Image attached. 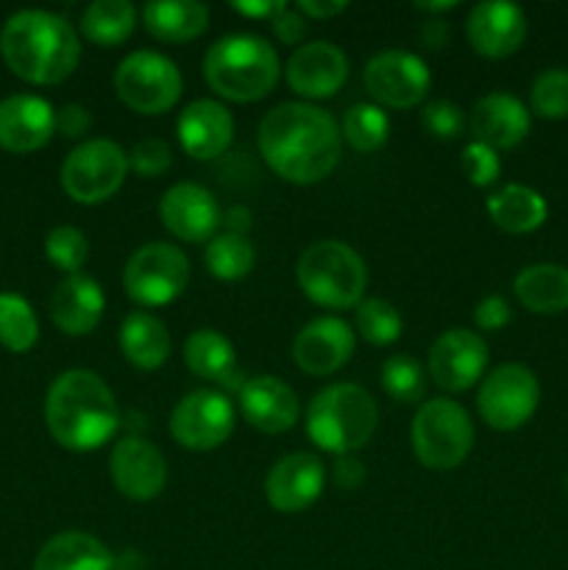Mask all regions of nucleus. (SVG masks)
<instances>
[{
	"label": "nucleus",
	"mask_w": 568,
	"mask_h": 570,
	"mask_svg": "<svg viewBox=\"0 0 568 570\" xmlns=\"http://www.w3.org/2000/svg\"><path fill=\"white\" fill-rule=\"evenodd\" d=\"M256 145L278 178L310 187L334 173L343 150V134L326 109L290 100L262 117Z\"/></svg>",
	"instance_id": "1"
},
{
	"label": "nucleus",
	"mask_w": 568,
	"mask_h": 570,
	"mask_svg": "<svg viewBox=\"0 0 568 570\" xmlns=\"http://www.w3.org/2000/svg\"><path fill=\"white\" fill-rule=\"evenodd\" d=\"M45 423L61 449L98 451L115 438L120 426L115 393L92 371L72 367L53 379L45 399Z\"/></svg>",
	"instance_id": "2"
},
{
	"label": "nucleus",
	"mask_w": 568,
	"mask_h": 570,
	"mask_svg": "<svg viewBox=\"0 0 568 570\" xmlns=\"http://www.w3.org/2000/svg\"><path fill=\"white\" fill-rule=\"evenodd\" d=\"M0 53L14 76L28 83L65 81L81 59V39L65 17L42 9H22L0 31Z\"/></svg>",
	"instance_id": "3"
},
{
	"label": "nucleus",
	"mask_w": 568,
	"mask_h": 570,
	"mask_svg": "<svg viewBox=\"0 0 568 570\" xmlns=\"http://www.w3.org/2000/svg\"><path fill=\"white\" fill-rule=\"evenodd\" d=\"M204 78L221 98L254 104L276 89L282 61L267 39L256 33H226L206 50Z\"/></svg>",
	"instance_id": "4"
},
{
	"label": "nucleus",
	"mask_w": 568,
	"mask_h": 570,
	"mask_svg": "<svg viewBox=\"0 0 568 570\" xmlns=\"http://www.w3.org/2000/svg\"><path fill=\"white\" fill-rule=\"evenodd\" d=\"M379 410L360 384H329L306 410V434L312 443L329 454L349 456L365 449L368 440L376 432Z\"/></svg>",
	"instance_id": "5"
},
{
	"label": "nucleus",
	"mask_w": 568,
	"mask_h": 570,
	"mask_svg": "<svg viewBox=\"0 0 568 570\" xmlns=\"http://www.w3.org/2000/svg\"><path fill=\"white\" fill-rule=\"evenodd\" d=\"M298 287L312 304L323 309H351L362 304L368 287V267L351 245L321 239L301 254Z\"/></svg>",
	"instance_id": "6"
},
{
	"label": "nucleus",
	"mask_w": 568,
	"mask_h": 570,
	"mask_svg": "<svg viewBox=\"0 0 568 570\" xmlns=\"http://www.w3.org/2000/svg\"><path fill=\"white\" fill-rule=\"evenodd\" d=\"M410 440L423 468L454 471L473 449L471 415L451 399L423 401L412 417Z\"/></svg>",
	"instance_id": "7"
},
{
	"label": "nucleus",
	"mask_w": 568,
	"mask_h": 570,
	"mask_svg": "<svg viewBox=\"0 0 568 570\" xmlns=\"http://www.w3.org/2000/svg\"><path fill=\"white\" fill-rule=\"evenodd\" d=\"M128 176V154L111 139H84L61 165V187L76 204L109 200Z\"/></svg>",
	"instance_id": "8"
},
{
	"label": "nucleus",
	"mask_w": 568,
	"mask_h": 570,
	"mask_svg": "<svg viewBox=\"0 0 568 570\" xmlns=\"http://www.w3.org/2000/svg\"><path fill=\"white\" fill-rule=\"evenodd\" d=\"M176 61L156 50H134L115 72V92L137 115H165L182 98Z\"/></svg>",
	"instance_id": "9"
},
{
	"label": "nucleus",
	"mask_w": 568,
	"mask_h": 570,
	"mask_svg": "<svg viewBox=\"0 0 568 570\" xmlns=\"http://www.w3.org/2000/svg\"><path fill=\"white\" fill-rule=\"evenodd\" d=\"M189 282V259L178 245L148 243L128 256L123 289L139 306L173 304Z\"/></svg>",
	"instance_id": "10"
},
{
	"label": "nucleus",
	"mask_w": 568,
	"mask_h": 570,
	"mask_svg": "<svg viewBox=\"0 0 568 570\" xmlns=\"http://www.w3.org/2000/svg\"><path fill=\"white\" fill-rule=\"evenodd\" d=\"M538 401V379L527 365H516V362H507V365H499L493 373H488L477 395L479 415L496 432L521 429L535 415Z\"/></svg>",
	"instance_id": "11"
},
{
	"label": "nucleus",
	"mask_w": 568,
	"mask_h": 570,
	"mask_svg": "<svg viewBox=\"0 0 568 570\" xmlns=\"http://www.w3.org/2000/svg\"><path fill=\"white\" fill-rule=\"evenodd\" d=\"M237 410L232 399L217 390H193L170 415V434L187 451H215L232 438Z\"/></svg>",
	"instance_id": "12"
},
{
	"label": "nucleus",
	"mask_w": 568,
	"mask_h": 570,
	"mask_svg": "<svg viewBox=\"0 0 568 570\" xmlns=\"http://www.w3.org/2000/svg\"><path fill=\"white\" fill-rule=\"evenodd\" d=\"M362 81L376 106L412 109L427 98L432 87V72L427 61L410 50H382L365 65Z\"/></svg>",
	"instance_id": "13"
},
{
	"label": "nucleus",
	"mask_w": 568,
	"mask_h": 570,
	"mask_svg": "<svg viewBox=\"0 0 568 570\" xmlns=\"http://www.w3.org/2000/svg\"><path fill=\"white\" fill-rule=\"evenodd\" d=\"M488 365V343L477 332L451 328L440 334L429 351V376L445 393H466L482 379Z\"/></svg>",
	"instance_id": "14"
},
{
	"label": "nucleus",
	"mask_w": 568,
	"mask_h": 570,
	"mask_svg": "<svg viewBox=\"0 0 568 570\" xmlns=\"http://www.w3.org/2000/svg\"><path fill=\"white\" fill-rule=\"evenodd\" d=\"M159 217L167 232L182 243H209L223 226L215 195L193 181L173 184L159 200Z\"/></svg>",
	"instance_id": "15"
},
{
	"label": "nucleus",
	"mask_w": 568,
	"mask_h": 570,
	"mask_svg": "<svg viewBox=\"0 0 568 570\" xmlns=\"http://www.w3.org/2000/svg\"><path fill=\"white\" fill-rule=\"evenodd\" d=\"M323 488H326V465L306 451L282 456L265 479L267 504L284 515L310 510L321 499Z\"/></svg>",
	"instance_id": "16"
},
{
	"label": "nucleus",
	"mask_w": 568,
	"mask_h": 570,
	"mask_svg": "<svg viewBox=\"0 0 568 570\" xmlns=\"http://www.w3.org/2000/svg\"><path fill=\"white\" fill-rule=\"evenodd\" d=\"M349 78V59L337 45L326 39L298 45L287 59V83L306 100L332 98Z\"/></svg>",
	"instance_id": "17"
},
{
	"label": "nucleus",
	"mask_w": 568,
	"mask_h": 570,
	"mask_svg": "<svg viewBox=\"0 0 568 570\" xmlns=\"http://www.w3.org/2000/svg\"><path fill=\"white\" fill-rule=\"evenodd\" d=\"M111 482L131 501H154L167 484V462L154 443L143 438H123L111 449Z\"/></svg>",
	"instance_id": "18"
},
{
	"label": "nucleus",
	"mask_w": 568,
	"mask_h": 570,
	"mask_svg": "<svg viewBox=\"0 0 568 570\" xmlns=\"http://www.w3.org/2000/svg\"><path fill=\"white\" fill-rule=\"evenodd\" d=\"M354 332L340 317H315L306 323L293 343V360L310 376H332L354 354Z\"/></svg>",
	"instance_id": "19"
},
{
	"label": "nucleus",
	"mask_w": 568,
	"mask_h": 570,
	"mask_svg": "<svg viewBox=\"0 0 568 570\" xmlns=\"http://www.w3.org/2000/svg\"><path fill=\"white\" fill-rule=\"evenodd\" d=\"M466 33L471 48L488 59H505L512 56L527 39V14L521 6L507 0H488L473 6L468 14Z\"/></svg>",
	"instance_id": "20"
},
{
	"label": "nucleus",
	"mask_w": 568,
	"mask_h": 570,
	"mask_svg": "<svg viewBox=\"0 0 568 570\" xmlns=\"http://www.w3.org/2000/svg\"><path fill=\"white\" fill-rule=\"evenodd\" d=\"M56 134V109L39 95H9L0 100V148L33 154Z\"/></svg>",
	"instance_id": "21"
},
{
	"label": "nucleus",
	"mask_w": 568,
	"mask_h": 570,
	"mask_svg": "<svg viewBox=\"0 0 568 570\" xmlns=\"http://www.w3.org/2000/svg\"><path fill=\"white\" fill-rule=\"evenodd\" d=\"M239 412L256 432L282 434L298 423L301 404L295 390L282 379L254 376L239 387Z\"/></svg>",
	"instance_id": "22"
},
{
	"label": "nucleus",
	"mask_w": 568,
	"mask_h": 570,
	"mask_svg": "<svg viewBox=\"0 0 568 570\" xmlns=\"http://www.w3.org/2000/svg\"><path fill=\"white\" fill-rule=\"evenodd\" d=\"M468 126H471L473 142H482L493 150H507L527 139L532 117L516 95L490 92L473 104Z\"/></svg>",
	"instance_id": "23"
},
{
	"label": "nucleus",
	"mask_w": 568,
	"mask_h": 570,
	"mask_svg": "<svg viewBox=\"0 0 568 570\" xmlns=\"http://www.w3.org/2000/svg\"><path fill=\"white\" fill-rule=\"evenodd\" d=\"M178 142L184 154L198 161L217 159L234 139V117L223 104L209 98L193 100L178 115Z\"/></svg>",
	"instance_id": "24"
},
{
	"label": "nucleus",
	"mask_w": 568,
	"mask_h": 570,
	"mask_svg": "<svg viewBox=\"0 0 568 570\" xmlns=\"http://www.w3.org/2000/svg\"><path fill=\"white\" fill-rule=\"evenodd\" d=\"M104 289L95 278L84 276V273L67 276L50 298V317L70 337H84V334L95 332L100 317H104Z\"/></svg>",
	"instance_id": "25"
},
{
	"label": "nucleus",
	"mask_w": 568,
	"mask_h": 570,
	"mask_svg": "<svg viewBox=\"0 0 568 570\" xmlns=\"http://www.w3.org/2000/svg\"><path fill=\"white\" fill-rule=\"evenodd\" d=\"M143 26L159 42H193L209 28V9L198 0H150L143 6Z\"/></svg>",
	"instance_id": "26"
},
{
	"label": "nucleus",
	"mask_w": 568,
	"mask_h": 570,
	"mask_svg": "<svg viewBox=\"0 0 568 570\" xmlns=\"http://www.w3.org/2000/svg\"><path fill=\"white\" fill-rule=\"evenodd\" d=\"M115 557L95 534L61 532L39 549L33 570H111Z\"/></svg>",
	"instance_id": "27"
},
{
	"label": "nucleus",
	"mask_w": 568,
	"mask_h": 570,
	"mask_svg": "<svg viewBox=\"0 0 568 570\" xmlns=\"http://www.w3.org/2000/svg\"><path fill=\"white\" fill-rule=\"evenodd\" d=\"M170 334L167 326L150 312H131L120 323L123 356L139 371H156L170 356Z\"/></svg>",
	"instance_id": "28"
},
{
	"label": "nucleus",
	"mask_w": 568,
	"mask_h": 570,
	"mask_svg": "<svg viewBox=\"0 0 568 570\" xmlns=\"http://www.w3.org/2000/svg\"><path fill=\"white\" fill-rule=\"evenodd\" d=\"M516 298L535 315H560L568 309V267L529 265L516 276Z\"/></svg>",
	"instance_id": "29"
},
{
	"label": "nucleus",
	"mask_w": 568,
	"mask_h": 570,
	"mask_svg": "<svg viewBox=\"0 0 568 570\" xmlns=\"http://www.w3.org/2000/svg\"><path fill=\"white\" fill-rule=\"evenodd\" d=\"M488 215L501 232L529 234L540 228L549 217V206L540 193L523 184H507L488 198Z\"/></svg>",
	"instance_id": "30"
},
{
	"label": "nucleus",
	"mask_w": 568,
	"mask_h": 570,
	"mask_svg": "<svg viewBox=\"0 0 568 570\" xmlns=\"http://www.w3.org/2000/svg\"><path fill=\"white\" fill-rule=\"evenodd\" d=\"M184 362L189 371L206 382H228L234 376V345L228 343L226 334L217 328H198L184 343Z\"/></svg>",
	"instance_id": "31"
},
{
	"label": "nucleus",
	"mask_w": 568,
	"mask_h": 570,
	"mask_svg": "<svg viewBox=\"0 0 568 570\" xmlns=\"http://www.w3.org/2000/svg\"><path fill=\"white\" fill-rule=\"evenodd\" d=\"M137 26V11L128 0H95L81 17V33L100 48H117Z\"/></svg>",
	"instance_id": "32"
},
{
	"label": "nucleus",
	"mask_w": 568,
	"mask_h": 570,
	"mask_svg": "<svg viewBox=\"0 0 568 570\" xmlns=\"http://www.w3.org/2000/svg\"><path fill=\"white\" fill-rule=\"evenodd\" d=\"M204 262L209 276L221 278V282H237V278H245L251 273L256 262V250L248 237L226 232L206 243Z\"/></svg>",
	"instance_id": "33"
},
{
	"label": "nucleus",
	"mask_w": 568,
	"mask_h": 570,
	"mask_svg": "<svg viewBox=\"0 0 568 570\" xmlns=\"http://www.w3.org/2000/svg\"><path fill=\"white\" fill-rule=\"evenodd\" d=\"M345 142L360 154H373L382 148L390 137V117L382 106L376 104H354L343 117L340 128Z\"/></svg>",
	"instance_id": "34"
},
{
	"label": "nucleus",
	"mask_w": 568,
	"mask_h": 570,
	"mask_svg": "<svg viewBox=\"0 0 568 570\" xmlns=\"http://www.w3.org/2000/svg\"><path fill=\"white\" fill-rule=\"evenodd\" d=\"M39 340V321L31 304L17 293H0V345L14 354L31 351Z\"/></svg>",
	"instance_id": "35"
},
{
	"label": "nucleus",
	"mask_w": 568,
	"mask_h": 570,
	"mask_svg": "<svg viewBox=\"0 0 568 570\" xmlns=\"http://www.w3.org/2000/svg\"><path fill=\"white\" fill-rule=\"evenodd\" d=\"M382 387L399 404H418L427 395V371L410 354H395L382 365Z\"/></svg>",
	"instance_id": "36"
},
{
	"label": "nucleus",
	"mask_w": 568,
	"mask_h": 570,
	"mask_svg": "<svg viewBox=\"0 0 568 570\" xmlns=\"http://www.w3.org/2000/svg\"><path fill=\"white\" fill-rule=\"evenodd\" d=\"M399 309L382 298H365L356 306V332L371 345H393L401 337Z\"/></svg>",
	"instance_id": "37"
},
{
	"label": "nucleus",
	"mask_w": 568,
	"mask_h": 570,
	"mask_svg": "<svg viewBox=\"0 0 568 570\" xmlns=\"http://www.w3.org/2000/svg\"><path fill=\"white\" fill-rule=\"evenodd\" d=\"M532 111L543 120H566L568 117V70L555 67L535 78L532 92Z\"/></svg>",
	"instance_id": "38"
},
{
	"label": "nucleus",
	"mask_w": 568,
	"mask_h": 570,
	"mask_svg": "<svg viewBox=\"0 0 568 570\" xmlns=\"http://www.w3.org/2000/svg\"><path fill=\"white\" fill-rule=\"evenodd\" d=\"M45 254L59 271L76 276L89 259V243L76 226H56L45 239Z\"/></svg>",
	"instance_id": "39"
},
{
	"label": "nucleus",
	"mask_w": 568,
	"mask_h": 570,
	"mask_svg": "<svg viewBox=\"0 0 568 570\" xmlns=\"http://www.w3.org/2000/svg\"><path fill=\"white\" fill-rule=\"evenodd\" d=\"M170 165H173V150L170 145L159 137L139 139V142L134 145L131 156H128V167L143 178L165 176V173L170 170Z\"/></svg>",
	"instance_id": "40"
},
{
	"label": "nucleus",
	"mask_w": 568,
	"mask_h": 570,
	"mask_svg": "<svg viewBox=\"0 0 568 570\" xmlns=\"http://www.w3.org/2000/svg\"><path fill=\"white\" fill-rule=\"evenodd\" d=\"M462 170L473 187H490L501 173L499 150L488 148L482 142H468L462 150Z\"/></svg>",
	"instance_id": "41"
},
{
	"label": "nucleus",
	"mask_w": 568,
	"mask_h": 570,
	"mask_svg": "<svg viewBox=\"0 0 568 570\" xmlns=\"http://www.w3.org/2000/svg\"><path fill=\"white\" fill-rule=\"evenodd\" d=\"M421 122L434 139H454L466 126V117H462L460 106L451 104V100H432V104L423 106Z\"/></svg>",
	"instance_id": "42"
},
{
	"label": "nucleus",
	"mask_w": 568,
	"mask_h": 570,
	"mask_svg": "<svg viewBox=\"0 0 568 570\" xmlns=\"http://www.w3.org/2000/svg\"><path fill=\"white\" fill-rule=\"evenodd\" d=\"M510 304H507L501 295H488V298L479 301L477 309H473V321H477V326L482 328V332H499V328H505L507 323H510Z\"/></svg>",
	"instance_id": "43"
},
{
	"label": "nucleus",
	"mask_w": 568,
	"mask_h": 570,
	"mask_svg": "<svg viewBox=\"0 0 568 570\" xmlns=\"http://www.w3.org/2000/svg\"><path fill=\"white\" fill-rule=\"evenodd\" d=\"M271 26H273V33H276L278 42L301 45V39H304V33H306V17L301 14L295 6L284 3L282 9L276 11V17L271 20Z\"/></svg>",
	"instance_id": "44"
},
{
	"label": "nucleus",
	"mask_w": 568,
	"mask_h": 570,
	"mask_svg": "<svg viewBox=\"0 0 568 570\" xmlns=\"http://www.w3.org/2000/svg\"><path fill=\"white\" fill-rule=\"evenodd\" d=\"M92 128V115L89 109L78 104L61 106V111H56V131L67 139H84Z\"/></svg>",
	"instance_id": "45"
},
{
	"label": "nucleus",
	"mask_w": 568,
	"mask_h": 570,
	"mask_svg": "<svg viewBox=\"0 0 568 570\" xmlns=\"http://www.w3.org/2000/svg\"><path fill=\"white\" fill-rule=\"evenodd\" d=\"M332 476H334V482H337V488L356 490L362 482H365V465H362V462L351 454L337 456Z\"/></svg>",
	"instance_id": "46"
},
{
	"label": "nucleus",
	"mask_w": 568,
	"mask_h": 570,
	"mask_svg": "<svg viewBox=\"0 0 568 570\" xmlns=\"http://www.w3.org/2000/svg\"><path fill=\"white\" fill-rule=\"evenodd\" d=\"M418 37H421L423 48L440 50V48H445V45H449L451 28H449V22L440 20V17H432V20L423 22L421 31H418Z\"/></svg>",
	"instance_id": "47"
},
{
	"label": "nucleus",
	"mask_w": 568,
	"mask_h": 570,
	"mask_svg": "<svg viewBox=\"0 0 568 570\" xmlns=\"http://www.w3.org/2000/svg\"><path fill=\"white\" fill-rule=\"evenodd\" d=\"M295 9L306 20H329V17H337L340 11H345V3H340V0H298Z\"/></svg>",
	"instance_id": "48"
},
{
	"label": "nucleus",
	"mask_w": 568,
	"mask_h": 570,
	"mask_svg": "<svg viewBox=\"0 0 568 570\" xmlns=\"http://www.w3.org/2000/svg\"><path fill=\"white\" fill-rule=\"evenodd\" d=\"M284 6V0H278V3H267V0H256V3H243V0H239V3H232V9L234 11H239V14H245V17H259V20H273V17H276V11L282 9Z\"/></svg>",
	"instance_id": "49"
},
{
	"label": "nucleus",
	"mask_w": 568,
	"mask_h": 570,
	"mask_svg": "<svg viewBox=\"0 0 568 570\" xmlns=\"http://www.w3.org/2000/svg\"><path fill=\"white\" fill-rule=\"evenodd\" d=\"M223 226H228V232L232 234H243V237H248V228H251L248 209H245V206H234V209L223 217Z\"/></svg>",
	"instance_id": "50"
},
{
	"label": "nucleus",
	"mask_w": 568,
	"mask_h": 570,
	"mask_svg": "<svg viewBox=\"0 0 568 570\" xmlns=\"http://www.w3.org/2000/svg\"><path fill=\"white\" fill-rule=\"evenodd\" d=\"M457 3H415L418 11H429V14H443V11L454 9Z\"/></svg>",
	"instance_id": "51"
},
{
	"label": "nucleus",
	"mask_w": 568,
	"mask_h": 570,
	"mask_svg": "<svg viewBox=\"0 0 568 570\" xmlns=\"http://www.w3.org/2000/svg\"><path fill=\"white\" fill-rule=\"evenodd\" d=\"M566 493H568V476H566Z\"/></svg>",
	"instance_id": "52"
}]
</instances>
